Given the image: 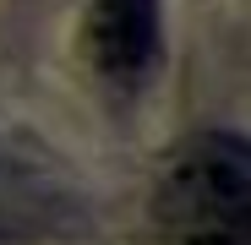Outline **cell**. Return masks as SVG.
<instances>
[{"instance_id": "cell-1", "label": "cell", "mask_w": 251, "mask_h": 245, "mask_svg": "<svg viewBox=\"0 0 251 245\" xmlns=\"http://www.w3.org/2000/svg\"><path fill=\"white\" fill-rule=\"evenodd\" d=\"M158 245H251V163L235 147H186L153 185Z\"/></svg>"}, {"instance_id": "cell-2", "label": "cell", "mask_w": 251, "mask_h": 245, "mask_svg": "<svg viewBox=\"0 0 251 245\" xmlns=\"http://www.w3.org/2000/svg\"><path fill=\"white\" fill-rule=\"evenodd\" d=\"M158 49V0H93L88 6V60L109 82H137Z\"/></svg>"}]
</instances>
